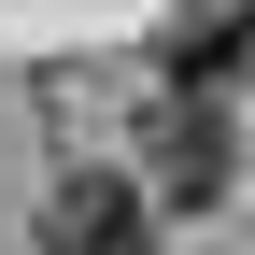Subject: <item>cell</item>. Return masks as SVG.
<instances>
[{
	"mask_svg": "<svg viewBox=\"0 0 255 255\" xmlns=\"http://www.w3.org/2000/svg\"><path fill=\"white\" fill-rule=\"evenodd\" d=\"M142 184H156V199H184V213L227 199V184H241V128H227V100H184V85H170L156 128H142Z\"/></svg>",
	"mask_w": 255,
	"mask_h": 255,
	"instance_id": "1",
	"label": "cell"
},
{
	"mask_svg": "<svg viewBox=\"0 0 255 255\" xmlns=\"http://www.w3.org/2000/svg\"><path fill=\"white\" fill-rule=\"evenodd\" d=\"M43 255H156V184L71 170V184L43 199Z\"/></svg>",
	"mask_w": 255,
	"mask_h": 255,
	"instance_id": "2",
	"label": "cell"
},
{
	"mask_svg": "<svg viewBox=\"0 0 255 255\" xmlns=\"http://www.w3.org/2000/svg\"><path fill=\"white\" fill-rule=\"evenodd\" d=\"M156 71L184 85V100H227L255 71V0H170V28H156Z\"/></svg>",
	"mask_w": 255,
	"mask_h": 255,
	"instance_id": "3",
	"label": "cell"
}]
</instances>
